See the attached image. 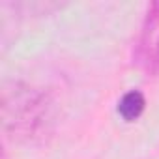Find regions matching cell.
Returning <instances> with one entry per match:
<instances>
[{
    "label": "cell",
    "mask_w": 159,
    "mask_h": 159,
    "mask_svg": "<svg viewBox=\"0 0 159 159\" xmlns=\"http://www.w3.org/2000/svg\"><path fill=\"white\" fill-rule=\"evenodd\" d=\"M56 122V101L51 90L11 83L2 90V129L13 142L45 139Z\"/></svg>",
    "instance_id": "obj_1"
},
{
    "label": "cell",
    "mask_w": 159,
    "mask_h": 159,
    "mask_svg": "<svg viewBox=\"0 0 159 159\" xmlns=\"http://www.w3.org/2000/svg\"><path fill=\"white\" fill-rule=\"evenodd\" d=\"M142 67L152 77L159 75V34H157V38H155V41H153V45L150 49V54H148V58H146Z\"/></svg>",
    "instance_id": "obj_4"
},
{
    "label": "cell",
    "mask_w": 159,
    "mask_h": 159,
    "mask_svg": "<svg viewBox=\"0 0 159 159\" xmlns=\"http://www.w3.org/2000/svg\"><path fill=\"white\" fill-rule=\"evenodd\" d=\"M144 109H146V98H144V94H142L140 90H129V92H125V94L120 98L118 107H116L118 114H120L125 122H135V120H139V118L142 116Z\"/></svg>",
    "instance_id": "obj_3"
},
{
    "label": "cell",
    "mask_w": 159,
    "mask_h": 159,
    "mask_svg": "<svg viewBox=\"0 0 159 159\" xmlns=\"http://www.w3.org/2000/svg\"><path fill=\"white\" fill-rule=\"evenodd\" d=\"M157 34H159V2H152L148 6L146 13H144L142 25H140V34H139L137 45H135V51H133V60L140 67L144 66Z\"/></svg>",
    "instance_id": "obj_2"
}]
</instances>
